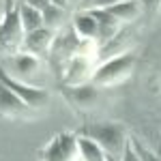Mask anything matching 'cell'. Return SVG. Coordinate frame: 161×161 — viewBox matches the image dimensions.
Wrapping results in <instances>:
<instances>
[{
	"label": "cell",
	"mask_w": 161,
	"mask_h": 161,
	"mask_svg": "<svg viewBox=\"0 0 161 161\" xmlns=\"http://www.w3.org/2000/svg\"><path fill=\"white\" fill-rule=\"evenodd\" d=\"M82 136L90 137L99 144L103 153L108 155V159L112 161H120L123 153L129 144V137L125 133V129L116 123H92L86 125L82 129Z\"/></svg>",
	"instance_id": "6da1fadb"
},
{
	"label": "cell",
	"mask_w": 161,
	"mask_h": 161,
	"mask_svg": "<svg viewBox=\"0 0 161 161\" xmlns=\"http://www.w3.org/2000/svg\"><path fill=\"white\" fill-rule=\"evenodd\" d=\"M136 67V56L131 52H125L116 58H110L101 64L92 73V84L95 86H114L118 82L127 80Z\"/></svg>",
	"instance_id": "7a4b0ae2"
},
{
	"label": "cell",
	"mask_w": 161,
	"mask_h": 161,
	"mask_svg": "<svg viewBox=\"0 0 161 161\" xmlns=\"http://www.w3.org/2000/svg\"><path fill=\"white\" fill-rule=\"evenodd\" d=\"M0 84H4L7 88H11L13 92L24 101L32 112H43V110H47V105H50V92H47V88L24 84V82L11 77L2 67H0Z\"/></svg>",
	"instance_id": "3957f363"
},
{
	"label": "cell",
	"mask_w": 161,
	"mask_h": 161,
	"mask_svg": "<svg viewBox=\"0 0 161 161\" xmlns=\"http://www.w3.org/2000/svg\"><path fill=\"white\" fill-rule=\"evenodd\" d=\"M9 58H11V60L7 62L2 69L11 75V77L19 80V82L30 84V86H37L39 77L43 73V71H41V60H39L37 56H32V54H28V52H19V54H13Z\"/></svg>",
	"instance_id": "277c9868"
},
{
	"label": "cell",
	"mask_w": 161,
	"mask_h": 161,
	"mask_svg": "<svg viewBox=\"0 0 161 161\" xmlns=\"http://www.w3.org/2000/svg\"><path fill=\"white\" fill-rule=\"evenodd\" d=\"M41 161H80L77 136L75 133H58L39 150Z\"/></svg>",
	"instance_id": "5b68a950"
},
{
	"label": "cell",
	"mask_w": 161,
	"mask_h": 161,
	"mask_svg": "<svg viewBox=\"0 0 161 161\" xmlns=\"http://www.w3.org/2000/svg\"><path fill=\"white\" fill-rule=\"evenodd\" d=\"M24 28H22V22H19V15H17V9H11L7 13L4 22L0 24V47L4 50H15L19 45H24Z\"/></svg>",
	"instance_id": "8992f818"
},
{
	"label": "cell",
	"mask_w": 161,
	"mask_h": 161,
	"mask_svg": "<svg viewBox=\"0 0 161 161\" xmlns=\"http://www.w3.org/2000/svg\"><path fill=\"white\" fill-rule=\"evenodd\" d=\"M92 67H90V58L84 54H75L71 60H67V69H64V86H80V84H88V77H92Z\"/></svg>",
	"instance_id": "52a82bcc"
},
{
	"label": "cell",
	"mask_w": 161,
	"mask_h": 161,
	"mask_svg": "<svg viewBox=\"0 0 161 161\" xmlns=\"http://www.w3.org/2000/svg\"><path fill=\"white\" fill-rule=\"evenodd\" d=\"M54 39H56V32L43 26V28H39V30H35V32H28V35H26L22 47H26L28 54L41 58V56H47V54L52 52Z\"/></svg>",
	"instance_id": "ba28073f"
},
{
	"label": "cell",
	"mask_w": 161,
	"mask_h": 161,
	"mask_svg": "<svg viewBox=\"0 0 161 161\" xmlns=\"http://www.w3.org/2000/svg\"><path fill=\"white\" fill-rule=\"evenodd\" d=\"M0 114L2 116H9V118H22V116H30L35 112L30 110L11 88L0 84Z\"/></svg>",
	"instance_id": "9c48e42d"
},
{
	"label": "cell",
	"mask_w": 161,
	"mask_h": 161,
	"mask_svg": "<svg viewBox=\"0 0 161 161\" xmlns=\"http://www.w3.org/2000/svg\"><path fill=\"white\" fill-rule=\"evenodd\" d=\"M64 97L73 103L75 108H82V110H88L92 108L97 99H99V90L95 84H80V86H64Z\"/></svg>",
	"instance_id": "30bf717a"
},
{
	"label": "cell",
	"mask_w": 161,
	"mask_h": 161,
	"mask_svg": "<svg viewBox=\"0 0 161 161\" xmlns=\"http://www.w3.org/2000/svg\"><path fill=\"white\" fill-rule=\"evenodd\" d=\"M92 17L97 19V26H99V45L112 41L114 37H118V30H120V22L112 15L108 9H92Z\"/></svg>",
	"instance_id": "8fae6325"
},
{
	"label": "cell",
	"mask_w": 161,
	"mask_h": 161,
	"mask_svg": "<svg viewBox=\"0 0 161 161\" xmlns=\"http://www.w3.org/2000/svg\"><path fill=\"white\" fill-rule=\"evenodd\" d=\"M73 30L82 41H97L99 43V26L90 11H80L73 17Z\"/></svg>",
	"instance_id": "7c38bea8"
},
{
	"label": "cell",
	"mask_w": 161,
	"mask_h": 161,
	"mask_svg": "<svg viewBox=\"0 0 161 161\" xmlns=\"http://www.w3.org/2000/svg\"><path fill=\"white\" fill-rule=\"evenodd\" d=\"M108 11L120 22V24H131V22H136L137 17L142 15V4H140V0H120V2H116V4H112Z\"/></svg>",
	"instance_id": "4fadbf2b"
},
{
	"label": "cell",
	"mask_w": 161,
	"mask_h": 161,
	"mask_svg": "<svg viewBox=\"0 0 161 161\" xmlns=\"http://www.w3.org/2000/svg\"><path fill=\"white\" fill-rule=\"evenodd\" d=\"M17 15H19V22H22V28H24L26 35L43 28V15H41V11L35 9V7H30V4L19 2L17 4Z\"/></svg>",
	"instance_id": "5bb4252c"
},
{
	"label": "cell",
	"mask_w": 161,
	"mask_h": 161,
	"mask_svg": "<svg viewBox=\"0 0 161 161\" xmlns=\"http://www.w3.org/2000/svg\"><path fill=\"white\" fill-rule=\"evenodd\" d=\"M77 150H80V161H112L108 159V155L95 140L82 136V133L77 136Z\"/></svg>",
	"instance_id": "9a60e30c"
},
{
	"label": "cell",
	"mask_w": 161,
	"mask_h": 161,
	"mask_svg": "<svg viewBox=\"0 0 161 161\" xmlns=\"http://www.w3.org/2000/svg\"><path fill=\"white\" fill-rule=\"evenodd\" d=\"M41 15H43V26H45V28H50V30H54V32H58V30L62 28V24H64V19H67L64 9L54 7V4L45 7V9L41 11Z\"/></svg>",
	"instance_id": "2e32d148"
},
{
	"label": "cell",
	"mask_w": 161,
	"mask_h": 161,
	"mask_svg": "<svg viewBox=\"0 0 161 161\" xmlns=\"http://www.w3.org/2000/svg\"><path fill=\"white\" fill-rule=\"evenodd\" d=\"M120 54H125V45L118 37H114L112 41H108V43L101 45L99 58L101 60H110V58H116V56H120Z\"/></svg>",
	"instance_id": "e0dca14e"
},
{
	"label": "cell",
	"mask_w": 161,
	"mask_h": 161,
	"mask_svg": "<svg viewBox=\"0 0 161 161\" xmlns=\"http://www.w3.org/2000/svg\"><path fill=\"white\" fill-rule=\"evenodd\" d=\"M131 144H133V148H136V153H137V157L142 161H161V155L159 153H153V150H148L142 142H137V140H133L131 137Z\"/></svg>",
	"instance_id": "ac0fdd59"
},
{
	"label": "cell",
	"mask_w": 161,
	"mask_h": 161,
	"mask_svg": "<svg viewBox=\"0 0 161 161\" xmlns=\"http://www.w3.org/2000/svg\"><path fill=\"white\" fill-rule=\"evenodd\" d=\"M120 0H82L80 2V11H92V9H110L112 4H116Z\"/></svg>",
	"instance_id": "d6986e66"
},
{
	"label": "cell",
	"mask_w": 161,
	"mask_h": 161,
	"mask_svg": "<svg viewBox=\"0 0 161 161\" xmlns=\"http://www.w3.org/2000/svg\"><path fill=\"white\" fill-rule=\"evenodd\" d=\"M120 161H142L140 157H137V153H136V148H133V144H131V137H129V144H127V148H125L123 159H120Z\"/></svg>",
	"instance_id": "ffe728a7"
},
{
	"label": "cell",
	"mask_w": 161,
	"mask_h": 161,
	"mask_svg": "<svg viewBox=\"0 0 161 161\" xmlns=\"http://www.w3.org/2000/svg\"><path fill=\"white\" fill-rule=\"evenodd\" d=\"M140 4H142V9H146V11H157L161 0H140Z\"/></svg>",
	"instance_id": "44dd1931"
},
{
	"label": "cell",
	"mask_w": 161,
	"mask_h": 161,
	"mask_svg": "<svg viewBox=\"0 0 161 161\" xmlns=\"http://www.w3.org/2000/svg\"><path fill=\"white\" fill-rule=\"evenodd\" d=\"M26 4H30V7H35L39 11H43L45 7H50V0H24Z\"/></svg>",
	"instance_id": "7402d4cb"
},
{
	"label": "cell",
	"mask_w": 161,
	"mask_h": 161,
	"mask_svg": "<svg viewBox=\"0 0 161 161\" xmlns=\"http://www.w3.org/2000/svg\"><path fill=\"white\" fill-rule=\"evenodd\" d=\"M50 4H54V7H60V9H67L69 0H50Z\"/></svg>",
	"instance_id": "603a6c76"
},
{
	"label": "cell",
	"mask_w": 161,
	"mask_h": 161,
	"mask_svg": "<svg viewBox=\"0 0 161 161\" xmlns=\"http://www.w3.org/2000/svg\"><path fill=\"white\" fill-rule=\"evenodd\" d=\"M159 155H161V148H159Z\"/></svg>",
	"instance_id": "cb8c5ba5"
}]
</instances>
